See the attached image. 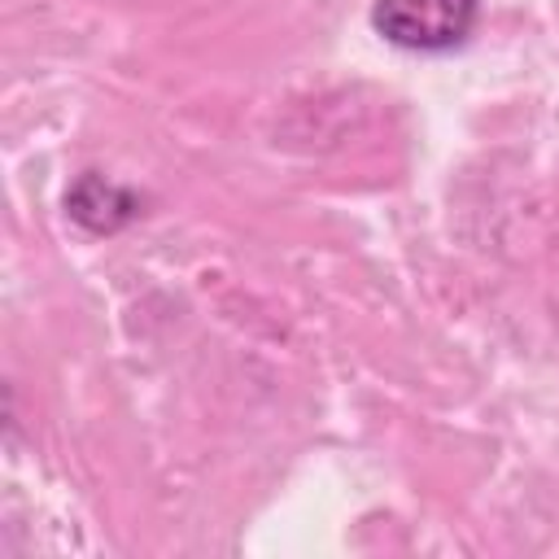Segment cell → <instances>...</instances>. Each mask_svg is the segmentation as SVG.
<instances>
[{"mask_svg":"<svg viewBox=\"0 0 559 559\" xmlns=\"http://www.w3.org/2000/svg\"><path fill=\"white\" fill-rule=\"evenodd\" d=\"M66 214L79 227H87L96 236H109V231L127 227L140 214V197L127 192V188H118V183H109L105 175H92L87 170V175H79L66 188Z\"/></svg>","mask_w":559,"mask_h":559,"instance_id":"2","label":"cell"},{"mask_svg":"<svg viewBox=\"0 0 559 559\" xmlns=\"http://www.w3.org/2000/svg\"><path fill=\"white\" fill-rule=\"evenodd\" d=\"M480 0H376L371 26L406 52H445L472 35Z\"/></svg>","mask_w":559,"mask_h":559,"instance_id":"1","label":"cell"}]
</instances>
